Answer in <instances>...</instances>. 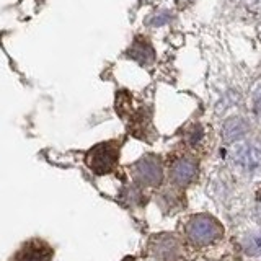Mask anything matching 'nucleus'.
I'll use <instances>...</instances> for the list:
<instances>
[{"mask_svg": "<svg viewBox=\"0 0 261 261\" xmlns=\"http://www.w3.org/2000/svg\"><path fill=\"white\" fill-rule=\"evenodd\" d=\"M188 239L194 245H209L222 235V227L209 216H194L185 227Z\"/></svg>", "mask_w": 261, "mask_h": 261, "instance_id": "nucleus-1", "label": "nucleus"}, {"mask_svg": "<svg viewBox=\"0 0 261 261\" xmlns=\"http://www.w3.org/2000/svg\"><path fill=\"white\" fill-rule=\"evenodd\" d=\"M87 165L98 175L110 173L118 162V149L114 144H98L87 153Z\"/></svg>", "mask_w": 261, "mask_h": 261, "instance_id": "nucleus-2", "label": "nucleus"}, {"mask_svg": "<svg viewBox=\"0 0 261 261\" xmlns=\"http://www.w3.org/2000/svg\"><path fill=\"white\" fill-rule=\"evenodd\" d=\"M136 178L144 185L157 186L162 181V165L157 157L147 155L136 165Z\"/></svg>", "mask_w": 261, "mask_h": 261, "instance_id": "nucleus-3", "label": "nucleus"}, {"mask_svg": "<svg viewBox=\"0 0 261 261\" xmlns=\"http://www.w3.org/2000/svg\"><path fill=\"white\" fill-rule=\"evenodd\" d=\"M233 160L240 167L255 170L261 167V144H240L233 149Z\"/></svg>", "mask_w": 261, "mask_h": 261, "instance_id": "nucleus-4", "label": "nucleus"}, {"mask_svg": "<svg viewBox=\"0 0 261 261\" xmlns=\"http://www.w3.org/2000/svg\"><path fill=\"white\" fill-rule=\"evenodd\" d=\"M198 175V165L191 159H179L173 163L170 171L171 181L178 186H186L190 185Z\"/></svg>", "mask_w": 261, "mask_h": 261, "instance_id": "nucleus-5", "label": "nucleus"}, {"mask_svg": "<svg viewBox=\"0 0 261 261\" xmlns=\"http://www.w3.org/2000/svg\"><path fill=\"white\" fill-rule=\"evenodd\" d=\"M53 251L47 245L43 242H31L24 245L15 261H49Z\"/></svg>", "mask_w": 261, "mask_h": 261, "instance_id": "nucleus-6", "label": "nucleus"}, {"mask_svg": "<svg viewBox=\"0 0 261 261\" xmlns=\"http://www.w3.org/2000/svg\"><path fill=\"white\" fill-rule=\"evenodd\" d=\"M155 253L159 255V258L173 259L179 253V243L175 237L173 239L171 237H162L160 243H155Z\"/></svg>", "mask_w": 261, "mask_h": 261, "instance_id": "nucleus-7", "label": "nucleus"}, {"mask_svg": "<svg viewBox=\"0 0 261 261\" xmlns=\"http://www.w3.org/2000/svg\"><path fill=\"white\" fill-rule=\"evenodd\" d=\"M222 134H224L225 141L233 142L237 139H242L245 134H247V124L239 118H232L224 124Z\"/></svg>", "mask_w": 261, "mask_h": 261, "instance_id": "nucleus-8", "label": "nucleus"}, {"mask_svg": "<svg viewBox=\"0 0 261 261\" xmlns=\"http://www.w3.org/2000/svg\"><path fill=\"white\" fill-rule=\"evenodd\" d=\"M129 56L136 59L141 64H150L153 61V49L150 47L149 41H142V43H134L133 47H130Z\"/></svg>", "mask_w": 261, "mask_h": 261, "instance_id": "nucleus-9", "label": "nucleus"}, {"mask_svg": "<svg viewBox=\"0 0 261 261\" xmlns=\"http://www.w3.org/2000/svg\"><path fill=\"white\" fill-rule=\"evenodd\" d=\"M245 251L251 256H258L261 255V233H253L250 235L243 243Z\"/></svg>", "mask_w": 261, "mask_h": 261, "instance_id": "nucleus-10", "label": "nucleus"}]
</instances>
